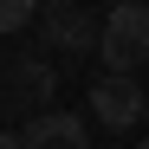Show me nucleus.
I'll return each instance as SVG.
<instances>
[{
  "label": "nucleus",
  "instance_id": "obj_1",
  "mask_svg": "<svg viewBox=\"0 0 149 149\" xmlns=\"http://www.w3.org/2000/svg\"><path fill=\"white\" fill-rule=\"evenodd\" d=\"M97 58H104V71H117V78H130V71L149 58V7L143 0H117V7L104 13Z\"/></svg>",
  "mask_w": 149,
  "mask_h": 149
},
{
  "label": "nucleus",
  "instance_id": "obj_2",
  "mask_svg": "<svg viewBox=\"0 0 149 149\" xmlns=\"http://www.w3.org/2000/svg\"><path fill=\"white\" fill-rule=\"evenodd\" d=\"M91 117L104 123V130H130V123H143V117H149V91H136V78L104 71V78L91 84Z\"/></svg>",
  "mask_w": 149,
  "mask_h": 149
},
{
  "label": "nucleus",
  "instance_id": "obj_3",
  "mask_svg": "<svg viewBox=\"0 0 149 149\" xmlns=\"http://www.w3.org/2000/svg\"><path fill=\"white\" fill-rule=\"evenodd\" d=\"M19 149H91V130H84V117H71V110H39L26 130H19Z\"/></svg>",
  "mask_w": 149,
  "mask_h": 149
},
{
  "label": "nucleus",
  "instance_id": "obj_4",
  "mask_svg": "<svg viewBox=\"0 0 149 149\" xmlns=\"http://www.w3.org/2000/svg\"><path fill=\"white\" fill-rule=\"evenodd\" d=\"M104 39V26L84 13V7H65V13H45V45H65V52H91Z\"/></svg>",
  "mask_w": 149,
  "mask_h": 149
},
{
  "label": "nucleus",
  "instance_id": "obj_5",
  "mask_svg": "<svg viewBox=\"0 0 149 149\" xmlns=\"http://www.w3.org/2000/svg\"><path fill=\"white\" fill-rule=\"evenodd\" d=\"M33 13H39V0H0V33H19V26H33Z\"/></svg>",
  "mask_w": 149,
  "mask_h": 149
},
{
  "label": "nucleus",
  "instance_id": "obj_6",
  "mask_svg": "<svg viewBox=\"0 0 149 149\" xmlns=\"http://www.w3.org/2000/svg\"><path fill=\"white\" fill-rule=\"evenodd\" d=\"M19 84H33V91L52 97V71H45V65H26V71H19Z\"/></svg>",
  "mask_w": 149,
  "mask_h": 149
},
{
  "label": "nucleus",
  "instance_id": "obj_7",
  "mask_svg": "<svg viewBox=\"0 0 149 149\" xmlns=\"http://www.w3.org/2000/svg\"><path fill=\"white\" fill-rule=\"evenodd\" d=\"M65 7H78V0H45V13H65Z\"/></svg>",
  "mask_w": 149,
  "mask_h": 149
},
{
  "label": "nucleus",
  "instance_id": "obj_8",
  "mask_svg": "<svg viewBox=\"0 0 149 149\" xmlns=\"http://www.w3.org/2000/svg\"><path fill=\"white\" fill-rule=\"evenodd\" d=\"M0 149H19V136H7V130H0Z\"/></svg>",
  "mask_w": 149,
  "mask_h": 149
},
{
  "label": "nucleus",
  "instance_id": "obj_9",
  "mask_svg": "<svg viewBox=\"0 0 149 149\" xmlns=\"http://www.w3.org/2000/svg\"><path fill=\"white\" fill-rule=\"evenodd\" d=\"M136 149H149V136H143V143H136Z\"/></svg>",
  "mask_w": 149,
  "mask_h": 149
}]
</instances>
